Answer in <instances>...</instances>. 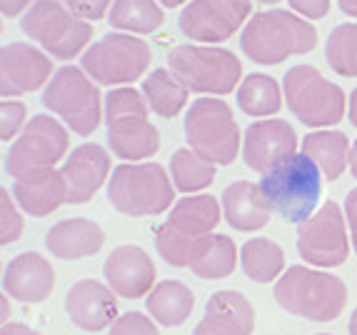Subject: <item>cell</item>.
<instances>
[{"mask_svg": "<svg viewBox=\"0 0 357 335\" xmlns=\"http://www.w3.org/2000/svg\"><path fill=\"white\" fill-rule=\"evenodd\" d=\"M275 303L310 323H333L347 308V285L328 270L290 265L275 283Z\"/></svg>", "mask_w": 357, "mask_h": 335, "instance_id": "1", "label": "cell"}, {"mask_svg": "<svg viewBox=\"0 0 357 335\" xmlns=\"http://www.w3.org/2000/svg\"><path fill=\"white\" fill-rule=\"evenodd\" d=\"M315 25L280 8L255 13L240 36L243 53L257 66H280L292 55H305L315 50Z\"/></svg>", "mask_w": 357, "mask_h": 335, "instance_id": "2", "label": "cell"}, {"mask_svg": "<svg viewBox=\"0 0 357 335\" xmlns=\"http://www.w3.org/2000/svg\"><path fill=\"white\" fill-rule=\"evenodd\" d=\"M148 100L132 85L113 88L105 96L107 143L126 163L148 161L160 150V131L148 120Z\"/></svg>", "mask_w": 357, "mask_h": 335, "instance_id": "3", "label": "cell"}, {"mask_svg": "<svg viewBox=\"0 0 357 335\" xmlns=\"http://www.w3.org/2000/svg\"><path fill=\"white\" fill-rule=\"evenodd\" d=\"M260 191L270 210L287 223H305L317 213L322 195V170L305 153H295L262 175Z\"/></svg>", "mask_w": 357, "mask_h": 335, "instance_id": "4", "label": "cell"}, {"mask_svg": "<svg viewBox=\"0 0 357 335\" xmlns=\"http://www.w3.org/2000/svg\"><path fill=\"white\" fill-rule=\"evenodd\" d=\"M107 200L123 216H160L173 210L175 186L160 163H120L107 183Z\"/></svg>", "mask_w": 357, "mask_h": 335, "instance_id": "5", "label": "cell"}, {"mask_svg": "<svg viewBox=\"0 0 357 335\" xmlns=\"http://www.w3.org/2000/svg\"><path fill=\"white\" fill-rule=\"evenodd\" d=\"M167 68L190 93L205 96H227L243 80L238 55L218 45H175L167 53Z\"/></svg>", "mask_w": 357, "mask_h": 335, "instance_id": "6", "label": "cell"}, {"mask_svg": "<svg viewBox=\"0 0 357 335\" xmlns=\"http://www.w3.org/2000/svg\"><path fill=\"white\" fill-rule=\"evenodd\" d=\"M185 140L205 161L230 165L240 153L243 133L225 100L205 96L190 103V110L185 115Z\"/></svg>", "mask_w": 357, "mask_h": 335, "instance_id": "7", "label": "cell"}, {"mask_svg": "<svg viewBox=\"0 0 357 335\" xmlns=\"http://www.w3.org/2000/svg\"><path fill=\"white\" fill-rule=\"evenodd\" d=\"M282 93L290 113L307 128H333L345 118V90L330 83L315 66L290 68L282 78Z\"/></svg>", "mask_w": 357, "mask_h": 335, "instance_id": "8", "label": "cell"}, {"mask_svg": "<svg viewBox=\"0 0 357 335\" xmlns=\"http://www.w3.org/2000/svg\"><path fill=\"white\" fill-rule=\"evenodd\" d=\"M43 105L77 135H93L102 123V96L83 68L66 66L43 90Z\"/></svg>", "mask_w": 357, "mask_h": 335, "instance_id": "9", "label": "cell"}, {"mask_svg": "<svg viewBox=\"0 0 357 335\" xmlns=\"http://www.w3.org/2000/svg\"><path fill=\"white\" fill-rule=\"evenodd\" d=\"M20 30L58 60H73L93 38V25L58 0H36L20 20Z\"/></svg>", "mask_w": 357, "mask_h": 335, "instance_id": "10", "label": "cell"}, {"mask_svg": "<svg viewBox=\"0 0 357 335\" xmlns=\"http://www.w3.org/2000/svg\"><path fill=\"white\" fill-rule=\"evenodd\" d=\"M153 50L143 38L130 33H107L98 43H93L80 58V68L90 78L107 88H123L126 83H135L150 68Z\"/></svg>", "mask_w": 357, "mask_h": 335, "instance_id": "11", "label": "cell"}, {"mask_svg": "<svg viewBox=\"0 0 357 335\" xmlns=\"http://www.w3.org/2000/svg\"><path fill=\"white\" fill-rule=\"evenodd\" d=\"M70 150L68 128L48 113H38L30 118L18 140L10 145L6 156V173L20 178L23 173L38 168H55Z\"/></svg>", "mask_w": 357, "mask_h": 335, "instance_id": "12", "label": "cell"}, {"mask_svg": "<svg viewBox=\"0 0 357 335\" xmlns=\"http://www.w3.org/2000/svg\"><path fill=\"white\" fill-rule=\"evenodd\" d=\"M298 253L315 268H337L350 258L347 218L337 203H325L315 216L298 225Z\"/></svg>", "mask_w": 357, "mask_h": 335, "instance_id": "13", "label": "cell"}, {"mask_svg": "<svg viewBox=\"0 0 357 335\" xmlns=\"http://www.w3.org/2000/svg\"><path fill=\"white\" fill-rule=\"evenodd\" d=\"M250 0H192L180 13V33L192 43H225L248 25Z\"/></svg>", "mask_w": 357, "mask_h": 335, "instance_id": "14", "label": "cell"}, {"mask_svg": "<svg viewBox=\"0 0 357 335\" xmlns=\"http://www.w3.org/2000/svg\"><path fill=\"white\" fill-rule=\"evenodd\" d=\"M298 140L295 128L280 118H265L250 123L243 135V161L245 165L265 175L273 168H278L282 161L298 153Z\"/></svg>", "mask_w": 357, "mask_h": 335, "instance_id": "15", "label": "cell"}, {"mask_svg": "<svg viewBox=\"0 0 357 335\" xmlns=\"http://www.w3.org/2000/svg\"><path fill=\"white\" fill-rule=\"evenodd\" d=\"M53 60L30 43H6L0 50V96L18 98L50 83Z\"/></svg>", "mask_w": 357, "mask_h": 335, "instance_id": "16", "label": "cell"}, {"mask_svg": "<svg viewBox=\"0 0 357 335\" xmlns=\"http://www.w3.org/2000/svg\"><path fill=\"white\" fill-rule=\"evenodd\" d=\"M102 276L107 285L120 298H148L158 283V268H155L153 258L140 246H120L115 248L102 263Z\"/></svg>", "mask_w": 357, "mask_h": 335, "instance_id": "17", "label": "cell"}, {"mask_svg": "<svg viewBox=\"0 0 357 335\" xmlns=\"http://www.w3.org/2000/svg\"><path fill=\"white\" fill-rule=\"evenodd\" d=\"M66 313L70 323H75L80 330L100 333L105 328H113L118 320V295L105 283L83 278L68 290Z\"/></svg>", "mask_w": 357, "mask_h": 335, "instance_id": "18", "label": "cell"}, {"mask_svg": "<svg viewBox=\"0 0 357 335\" xmlns=\"http://www.w3.org/2000/svg\"><path fill=\"white\" fill-rule=\"evenodd\" d=\"M68 188V203L83 205L98 195L110 175V153L98 143H83L60 168Z\"/></svg>", "mask_w": 357, "mask_h": 335, "instance_id": "19", "label": "cell"}, {"mask_svg": "<svg viewBox=\"0 0 357 335\" xmlns=\"http://www.w3.org/2000/svg\"><path fill=\"white\" fill-rule=\"evenodd\" d=\"M255 318V306L240 290H218L205 303L192 335H252Z\"/></svg>", "mask_w": 357, "mask_h": 335, "instance_id": "20", "label": "cell"}, {"mask_svg": "<svg viewBox=\"0 0 357 335\" xmlns=\"http://www.w3.org/2000/svg\"><path fill=\"white\" fill-rule=\"evenodd\" d=\"M55 288V268L36 251L20 253L8 263L3 290L18 303H43Z\"/></svg>", "mask_w": 357, "mask_h": 335, "instance_id": "21", "label": "cell"}, {"mask_svg": "<svg viewBox=\"0 0 357 335\" xmlns=\"http://www.w3.org/2000/svg\"><path fill=\"white\" fill-rule=\"evenodd\" d=\"M13 198L23 213L33 218H45L68 203V188L63 173L55 168H38L23 173L13 183Z\"/></svg>", "mask_w": 357, "mask_h": 335, "instance_id": "22", "label": "cell"}, {"mask_svg": "<svg viewBox=\"0 0 357 335\" xmlns=\"http://www.w3.org/2000/svg\"><path fill=\"white\" fill-rule=\"evenodd\" d=\"M105 246V230L90 218H66L45 233V248L60 260H83Z\"/></svg>", "mask_w": 357, "mask_h": 335, "instance_id": "23", "label": "cell"}, {"mask_svg": "<svg viewBox=\"0 0 357 335\" xmlns=\"http://www.w3.org/2000/svg\"><path fill=\"white\" fill-rule=\"evenodd\" d=\"M222 213L240 233H255L270 223V205L260 191V183L235 180L222 191Z\"/></svg>", "mask_w": 357, "mask_h": 335, "instance_id": "24", "label": "cell"}, {"mask_svg": "<svg viewBox=\"0 0 357 335\" xmlns=\"http://www.w3.org/2000/svg\"><path fill=\"white\" fill-rule=\"evenodd\" d=\"M150 318L165 328H178L195 311V293L180 281H162L145 298Z\"/></svg>", "mask_w": 357, "mask_h": 335, "instance_id": "25", "label": "cell"}, {"mask_svg": "<svg viewBox=\"0 0 357 335\" xmlns=\"http://www.w3.org/2000/svg\"><path fill=\"white\" fill-rule=\"evenodd\" d=\"M350 140L342 131H312L303 138V153L315 161L328 180H337L350 165Z\"/></svg>", "mask_w": 357, "mask_h": 335, "instance_id": "26", "label": "cell"}, {"mask_svg": "<svg viewBox=\"0 0 357 335\" xmlns=\"http://www.w3.org/2000/svg\"><path fill=\"white\" fill-rule=\"evenodd\" d=\"M222 218V203H218L213 195H188L173 205L167 225L192 238L213 235Z\"/></svg>", "mask_w": 357, "mask_h": 335, "instance_id": "27", "label": "cell"}, {"mask_svg": "<svg viewBox=\"0 0 357 335\" xmlns=\"http://www.w3.org/2000/svg\"><path fill=\"white\" fill-rule=\"evenodd\" d=\"M240 268L252 283H273L285 273V251L270 238H250L240 248Z\"/></svg>", "mask_w": 357, "mask_h": 335, "instance_id": "28", "label": "cell"}, {"mask_svg": "<svg viewBox=\"0 0 357 335\" xmlns=\"http://www.w3.org/2000/svg\"><path fill=\"white\" fill-rule=\"evenodd\" d=\"M238 258L240 253L235 240L227 238V235L213 233L203 238V246H200V253H197L190 270L197 278H205V281H222V278L235 273Z\"/></svg>", "mask_w": 357, "mask_h": 335, "instance_id": "29", "label": "cell"}, {"mask_svg": "<svg viewBox=\"0 0 357 335\" xmlns=\"http://www.w3.org/2000/svg\"><path fill=\"white\" fill-rule=\"evenodd\" d=\"M143 96L148 100V108L160 118H175L180 110L188 105V96L190 90L185 88L178 78H175L170 68H158L145 78L143 83Z\"/></svg>", "mask_w": 357, "mask_h": 335, "instance_id": "30", "label": "cell"}, {"mask_svg": "<svg viewBox=\"0 0 357 335\" xmlns=\"http://www.w3.org/2000/svg\"><path fill=\"white\" fill-rule=\"evenodd\" d=\"M282 93L280 83L273 75L265 73H250L238 88V105L245 115L252 118H270L280 113L282 108Z\"/></svg>", "mask_w": 357, "mask_h": 335, "instance_id": "31", "label": "cell"}, {"mask_svg": "<svg viewBox=\"0 0 357 335\" xmlns=\"http://www.w3.org/2000/svg\"><path fill=\"white\" fill-rule=\"evenodd\" d=\"M165 23V13L158 0H115L110 8V25L126 33L150 36Z\"/></svg>", "mask_w": 357, "mask_h": 335, "instance_id": "32", "label": "cell"}, {"mask_svg": "<svg viewBox=\"0 0 357 335\" xmlns=\"http://www.w3.org/2000/svg\"><path fill=\"white\" fill-rule=\"evenodd\" d=\"M170 175H173L178 191L192 195V193H200L213 186L215 163L200 158L192 148H180L170 158Z\"/></svg>", "mask_w": 357, "mask_h": 335, "instance_id": "33", "label": "cell"}, {"mask_svg": "<svg viewBox=\"0 0 357 335\" xmlns=\"http://www.w3.org/2000/svg\"><path fill=\"white\" fill-rule=\"evenodd\" d=\"M203 238H192V235L180 233V230H175L167 223L155 228V248H158L162 260L167 265H173V268H190L195 263L197 253H200Z\"/></svg>", "mask_w": 357, "mask_h": 335, "instance_id": "34", "label": "cell"}, {"mask_svg": "<svg viewBox=\"0 0 357 335\" xmlns=\"http://www.w3.org/2000/svg\"><path fill=\"white\" fill-rule=\"evenodd\" d=\"M325 58L342 78H357V23L333 28L325 43Z\"/></svg>", "mask_w": 357, "mask_h": 335, "instance_id": "35", "label": "cell"}, {"mask_svg": "<svg viewBox=\"0 0 357 335\" xmlns=\"http://www.w3.org/2000/svg\"><path fill=\"white\" fill-rule=\"evenodd\" d=\"M25 221L20 216V205L10 195L8 188H0V243L10 246L23 235Z\"/></svg>", "mask_w": 357, "mask_h": 335, "instance_id": "36", "label": "cell"}, {"mask_svg": "<svg viewBox=\"0 0 357 335\" xmlns=\"http://www.w3.org/2000/svg\"><path fill=\"white\" fill-rule=\"evenodd\" d=\"M25 118H28L25 103L15 100V98H3V103H0V138L6 143L18 140L23 128L28 126Z\"/></svg>", "mask_w": 357, "mask_h": 335, "instance_id": "37", "label": "cell"}, {"mask_svg": "<svg viewBox=\"0 0 357 335\" xmlns=\"http://www.w3.org/2000/svg\"><path fill=\"white\" fill-rule=\"evenodd\" d=\"M110 335H160V330L150 320V315L130 311L115 320V325L110 328Z\"/></svg>", "mask_w": 357, "mask_h": 335, "instance_id": "38", "label": "cell"}, {"mask_svg": "<svg viewBox=\"0 0 357 335\" xmlns=\"http://www.w3.org/2000/svg\"><path fill=\"white\" fill-rule=\"evenodd\" d=\"M110 3H115V0H66V6L75 13L77 18L88 20V23L100 20L110 8Z\"/></svg>", "mask_w": 357, "mask_h": 335, "instance_id": "39", "label": "cell"}, {"mask_svg": "<svg viewBox=\"0 0 357 335\" xmlns=\"http://www.w3.org/2000/svg\"><path fill=\"white\" fill-rule=\"evenodd\" d=\"M290 8L305 20H320L330 13V0H290Z\"/></svg>", "mask_w": 357, "mask_h": 335, "instance_id": "40", "label": "cell"}, {"mask_svg": "<svg viewBox=\"0 0 357 335\" xmlns=\"http://www.w3.org/2000/svg\"><path fill=\"white\" fill-rule=\"evenodd\" d=\"M345 218H347V223H350L352 251L357 253V188H352L345 198Z\"/></svg>", "mask_w": 357, "mask_h": 335, "instance_id": "41", "label": "cell"}, {"mask_svg": "<svg viewBox=\"0 0 357 335\" xmlns=\"http://www.w3.org/2000/svg\"><path fill=\"white\" fill-rule=\"evenodd\" d=\"M36 0H0V10L6 18H18L20 13H28Z\"/></svg>", "mask_w": 357, "mask_h": 335, "instance_id": "42", "label": "cell"}, {"mask_svg": "<svg viewBox=\"0 0 357 335\" xmlns=\"http://www.w3.org/2000/svg\"><path fill=\"white\" fill-rule=\"evenodd\" d=\"M0 335H43V333H38V330H33L25 323H3Z\"/></svg>", "mask_w": 357, "mask_h": 335, "instance_id": "43", "label": "cell"}, {"mask_svg": "<svg viewBox=\"0 0 357 335\" xmlns=\"http://www.w3.org/2000/svg\"><path fill=\"white\" fill-rule=\"evenodd\" d=\"M340 10L350 15V18H357V0H337Z\"/></svg>", "mask_w": 357, "mask_h": 335, "instance_id": "44", "label": "cell"}, {"mask_svg": "<svg viewBox=\"0 0 357 335\" xmlns=\"http://www.w3.org/2000/svg\"><path fill=\"white\" fill-rule=\"evenodd\" d=\"M350 123L357 128V88L350 93Z\"/></svg>", "mask_w": 357, "mask_h": 335, "instance_id": "45", "label": "cell"}, {"mask_svg": "<svg viewBox=\"0 0 357 335\" xmlns=\"http://www.w3.org/2000/svg\"><path fill=\"white\" fill-rule=\"evenodd\" d=\"M350 173L357 178V140L352 143V150H350Z\"/></svg>", "mask_w": 357, "mask_h": 335, "instance_id": "46", "label": "cell"}, {"mask_svg": "<svg viewBox=\"0 0 357 335\" xmlns=\"http://www.w3.org/2000/svg\"><path fill=\"white\" fill-rule=\"evenodd\" d=\"M347 330H350V335H357V308L352 311L350 315V325H347Z\"/></svg>", "mask_w": 357, "mask_h": 335, "instance_id": "47", "label": "cell"}, {"mask_svg": "<svg viewBox=\"0 0 357 335\" xmlns=\"http://www.w3.org/2000/svg\"><path fill=\"white\" fill-rule=\"evenodd\" d=\"M158 3H162L165 8H178V6H183V3H188V0H158Z\"/></svg>", "mask_w": 357, "mask_h": 335, "instance_id": "48", "label": "cell"}, {"mask_svg": "<svg viewBox=\"0 0 357 335\" xmlns=\"http://www.w3.org/2000/svg\"><path fill=\"white\" fill-rule=\"evenodd\" d=\"M257 3H270L273 6V3H280V0H257Z\"/></svg>", "mask_w": 357, "mask_h": 335, "instance_id": "49", "label": "cell"}, {"mask_svg": "<svg viewBox=\"0 0 357 335\" xmlns=\"http://www.w3.org/2000/svg\"><path fill=\"white\" fill-rule=\"evenodd\" d=\"M315 335H330V333H315Z\"/></svg>", "mask_w": 357, "mask_h": 335, "instance_id": "50", "label": "cell"}]
</instances>
